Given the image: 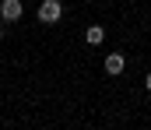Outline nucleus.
<instances>
[{
	"label": "nucleus",
	"instance_id": "nucleus-1",
	"mask_svg": "<svg viewBox=\"0 0 151 130\" xmlns=\"http://www.w3.org/2000/svg\"><path fill=\"white\" fill-rule=\"evenodd\" d=\"M60 18H63V4L60 0H42L39 4V21L42 25H56Z\"/></svg>",
	"mask_w": 151,
	"mask_h": 130
},
{
	"label": "nucleus",
	"instance_id": "nucleus-2",
	"mask_svg": "<svg viewBox=\"0 0 151 130\" xmlns=\"http://www.w3.org/2000/svg\"><path fill=\"white\" fill-rule=\"evenodd\" d=\"M21 14H25L21 0H0V21H4V25H14V21H21Z\"/></svg>",
	"mask_w": 151,
	"mask_h": 130
},
{
	"label": "nucleus",
	"instance_id": "nucleus-3",
	"mask_svg": "<svg viewBox=\"0 0 151 130\" xmlns=\"http://www.w3.org/2000/svg\"><path fill=\"white\" fill-rule=\"evenodd\" d=\"M102 67H106V74H109V78H119V74L127 70V60H123V53H109Z\"/></svg>",
	"mask_w": 151,
	"mask_h": 130
},
{
	"label": "nucleus",
	"instance_id": "nucleus-4",
	"mask_svg": "<svg viewBox=\"0 0 151 130\" xmlns=\"http://www.w3.org/2000/svg\"><path fill=\"white\" fill-rule=\"evenodd\" d=\"M84 42L88 46H102L106 42V28H102V25H88V28H84Z\"/></svg>",
	"mask_w": 151,
	"mask_h": 130
},
{
	"label": "nucleus",
	"instance_id": "nucleus-5",
	"mask_svg": "<svg viewBox=\"0 0 151 130\" xmlns=\"http://www.w3.org/2000/svg\"><path fill=\"white\" fill-rule=\"evenodd\" d=\"M144 88H148V91H151V70H148V78H144Z\"/></svg>",
	"mask_w": 151,
	"mask_h": 130
},
{
	"label": "nucleus",
	"instance_id": "nucleus-6",
	"mask_svg": "<svg viewBox=\"0 0 151 130\" xmlns=\"http://www.w3.org/2000/svg\"><path fill=\"white\" fill-rule=\"evenodd\" d=\"M0 42H4V25H0Z\"/></svg>",
	"mask_w": 151,
	"mask_h": 130
}]
</instances>
